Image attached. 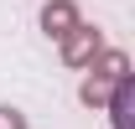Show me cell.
Here are the masks:
<instances>
[{
    "mask_svg": "<svg viewBox=\"0 0 135 129\" xmlns=\"http://www.w3.org/2000/svg\"><path fill=\"white\" fill-rule=\"evenodd\" d=\"M104 109H109V124H114V129H130V114H135V83L119 78L114 88H109V98H104Z\"/></svg>",
    "mask_w": 135,
    "mask_h": 129,
    "instance_id": "3957f363",
    "label": "cell"
},
{
    "mask_svg": "<svg viewBox=\"0 0 135 129\" xmlns=\"http://www.w3.org/2000/svg\"><path fill=\"white\" fill-rule=\"evenodd\" d=\"M0 129H31V124H26V114H21V109L0 103Z\"/></svg>",
    "mask_w": 135,
    "mask_h": 129,
    "instance_id": "8992f818",
    "label": "cell"
},
{
    "mask_svg": "<svg viewBox=\"0 0 135 129\" xmlns=\"http://www.w3.org/2000/svg\"><path fill=\"white\" fill-rule=\"evenodd\" d=\"M78 21H83V16H78V5H73V0H47V5H42V31H47L52 41H62Z\"/></svg>",
    "mask_w": 135,
    "mask_h": 129,
    "instance_id": "7a4b0ae2",
    "label": "cell"
},
{
    "mask_svg": "<svg viewBox=\"0 0 135 129\" xmlns=\"http://www.w3.org/2000/svg\"><path fill=\"white\" fill-rule=\"evenodd\" d=\"M99 52H104V31L99 26H83V21H78V26L62 36V62L68 67H88Z\"/></svg>",
    "mask_w": 135,
    "mask_h": 129,
    "instance_id": "6da1fadb",
    "label": "cell"
},
{
    "mask_svg": "<svg viewBox=\"0 0 135 129\" xmlns=\"http://www.w3.org/2000/svg\"><path fill=\"white\" fill-rule=\"evenodd\" d=\"M88 67H94V72H99L104 83H119V78H130V57H125L119 47H104L99 57L88 62Z\"/></svg>",
    "mask_w": 135,
    "mask_h": 129,
    "instance_id": "277c9868",
    "label": "cell"
},
{
    "mask_svg": "<svg viewBox=\"0 0 135 129\" xmlns=\"http://www.w3.org/2000/svg\"><path fill=\"white\" fill-rule=\"evenodd\" d=\"M109 88H114V83H104L99 72H88V78H83V88H78V98H83L88 109H104V98H109Z\"/></svg>",
    "mask_w": 135,
    "mask_h": 129,
    "instance_id": "5b68a950",
    "label": "cell"
}]
</instances>
